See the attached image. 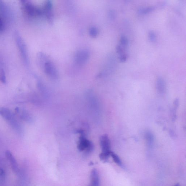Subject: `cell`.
<instances>
[{
    "mask_svg": "<svg viewBox=\"0 0 186 186\" xmlns=\"http://www.w3.org/2000/svg\"><path fill=\"white\" fill-rule=\"evenodd\" d=\"M77 132L80 134L78 145L79 151L81 152L85 151L87 154L90 153L94 149V144L91 141L87 139L83 130H79Z\"/></svg>",
    "mask_w": 186,
    "mask_h": 186,
    "instance_id": "6da1fadb",
    "label": "cell"
},
{
    "mask_svg": "<svg viewBox=\"0 0 186 186\" xmlns=\"http://www.w3.org/2000/svg\"><path fill=\"white\" fill-rule=\"evenodd\" d=\"M21 7L24 12L27 15L30 17L39 16L41 14V10L31 2L27 1H21Z\"/></svg>",
    "mask_w": 186,
    "mask_h": 186,
    "instance_id": "7a4b0ae2",
    "label": "cell"
},
{
    "mask_svg": "<svg viewBox=\"0 0 186 186\" xmlns=\"http://www.w3.org/2000/svg\"><path fill=\"white\" fill-rule=\"evenodd\" d=\"M16 41L23 60L25 63L28 62V55L26 45L22 38L17 32L15 34Z\"/></svg>",
    "mask_w": 186,
    "mask_h": 186,
    "instance_id": "3957f363",
    "label": "cell"
},
{
    "mask_svg": "<svg viewBox=\"0 0 186 186\" xmlns=\"http://www.w3.org/2000/svg\"><path fill=\"white\" fill-rule=\"evenodd\" d=\"M45 72L47 76L53 79H56L58 77V71L53 63L49 61H46L43 65Z\"/></svg>",
    "mask_w": 186,
    "mask_h": 186,
    "instance_id": "277c9868",
    "label": "cell"
},
{
    "mask_svg": "<svg viewBox=\"0 0 186 186\" xmlns=\"http://www.w3.org/2000/svg\"><path fill=\"white\" fill-rule=\"evenodd\" d=\"M100 144L102 149V153L110 156V142L109 138L107 135H104L100 138Z\"/></svg>",
    "mask_w": 186,
    "mask_h": 186,
    "instance_id": "5b68a950",
    "label": "cell"
},
{
    "mask_svg": "<svg viewBox=\"0 0 186 186\" xmlns=\"http://www.w3.org/2000/svg\"><path fill=\"white\" fill-rule=\"evenodd\" d=\"M89 55L88 51L87 50H82L78 51L75 57L77 64L80 65L84 64L88 60Z\"/></svg>",
    "mask_w": 186,
    "mask_h": 186,
    "instance_id": "8992f818",
    "label": "cell"
},
{
    "mask_svg": "<svg viewBox=\"0 0 186 186\" xmlns=\"http://www.w3.org/2000/svg\"><path fill=\"white\" fill-rule=\"evenodd\" d=\"M5 155L8 160L10 162L12 169L13 171L15 173H17L19 171L18 165L16 160L14 157L11 152L10 151H7L6 152Z\"/></svg>",
    "mask_w": 186,
    "mask_h": 186,
    "instance_id": "52a82bcc",
    "label": "cell"
},
{
    "mask_svg": "<svg viewBox=\"0 0 186 186\" xmlns=\"http://www.w3.org/2000/svg\"><path fill=\"white\" fill-rule=\"evenodd\" d=\"M0 115L9 122L14 118L10 110L2 107H0Z\"/></svg>",
    "mask_w": 186,
    "mask_h": 186,
    "instance_id": "ba28073f",
    "label": "cell"
},
{
    "mask_svg": "<svg viewBox=\"0 0 186 186\" xmlns=\"http://www.w3.org/2000/svg\"><path fill=\"white\" fill-rule=\"evenodd\" d=\"M90 186H99L100 185V179L97 171L96 169L92 170L91 175Z\"/></svg>",
    "mask_w": 186,
    "mask_h": 186,
    "instance_id": "9c48e42d",
    "label": "cell"
},
{
    "mask_svg": "<svg viewBox=\"0 0 186 186\" xmlns=\"http://www.w3.org/2000/svg\"><path fill=\"white\" fill-rule=\"evenodd\" d=\"M156 87L157 90L160 94H163L165 90V81L161 78L157 79L156 81Z\"/></svg>",
    "mask_w": 186,
    "mask_h": 186,
    "instance_id": "30bf717a",
    "label": "cell"
},
{
    "mask_svg": "<svg viewBox=\"0 0 186 186\" xmlns=\"http://www.w3.org/2000/svg\"><path fill=\"white\" fill-rule=\"evenodd\" d=\"M45 11L47 17L49 21L52 19V4L50 1H47L45 6Z\"/></svg>",
    "mask_w": 186,
    "mask_h": 186,
    "instance_id": "8fae6325",
    "label": "cell"
},
{
    "mask_svg": "<svg viewBox=\"0 0 186 186\" xmlns=\"http://www.w3.org/2000/svg\"><path fill=\"white\" fill-rule=\"evenodd\" d=\"M15 111L23 120L27 121H29V120H30V116L26 111L21 110L18 108H17L15 109Z\"/></svg>",
    "mask_w": 186,
    "mask_h": 186,
    "instance_id": "7c38bea8",
    "label": "cell"
},
{
    "mask_svg": "<svg viewBox=\"0 0 186 186\" xmlns=\"http://www.w3.org/2000/svg\"><path fill=\"white\" fill-rule=\"evenodd\" d=\"M145 138L146 143L149 146H152L153 145L154 141L153 134L151 132L147 131L145 134Z\"/></svg>",
    "mask_w": 186,
    "mask_h": 186,
    "instance_id": "4fadbf2b",
    "label": "cell"
},
{
    "mask_svg": "<svg viewBox=\"0 0 186 186\" xmlns=\"http://www.w3.org/2000/svg\"><path fill=\"white\" fill-rule=\"evenodd\" d=\"M9 122L11 126L16 131H17L18 133H21V126L19 122H17V120H16L15 118L14 119V118Z\"/></svg>",
    "mask_w": 186,
    "mask_h": 186,
    "instance_id": "5bb4252c",
    "label": "cell"
},
{
    "mask_svg": "<svg viewBox=\"0 0 186 186\" xmlns=\"http://www.w3.org/2000/svg\"><path fill=\"white\" fill-rule=\"evenodd\" d=\"M155 9V7H142L138 9V13L139 14H146L153 11Z\"/></svg>",
    "mask_w": 186,
    "mask_h": 186,
    "instance_id": "9a60e30c",
    "label": "cell"
},
{
    "mask_svg": "<svg viewBox=\"0 0 186 186\" xmlns=\"http://www.w3.org/2000/svg\"><path fill=\"white\" fill-rule=\"evenodd\" d=\"M120 43L121 46L123 48H126L128 45V40L125 36L122 35L120 37Z\"/></svg>",
    "mask_w": 186,
    "mask_h": 186,
    "instance_id": "2e32d148",
    "label": "cell"
},
{
    "mask_svg": "<svg viewBox=\"0 0 186 186\" xmlns=\"http://www.w3.org/2000/svg\"><path fill=\"white\" fill-rule=\"evenodd\" d=\"M110 156H111L114 161L115 162L116 164H117L118 165H122L121 161L119 157H118L116 154L111 152L110 153Z\"/></svg>",
    "mask_w": 186,
    "mask_h": 186,
    "instance_id": "e0dca14e",
    "label": "cell"
},
{
    "mask_svg": "<svg viewBox=\"0 0 186 186\" xmlns=\"http://www.w3.org/2000/svg\"><path fill=\"white\" fill-rule=\"evenodd\" d=\"M149 41L152 43H155L157 39L156 33L153 31H150L148 34Z\"/></svg>",
    "mask_w": 186,
    "mask_h": 186,
    "instance_id": "ac0fdd59",
    "label": "cell"
},
{
    "mask_svg": "<svg viewBox=\"0 0 186 186\" xmlns=\"http://www.w3.org/2000/svg\"><path fill=\"white\" fill-rule=\"evenodd\" d=\"M89 33L91 36V37H96L97 36L98 33V29L96 27H91L89 30Z\"/></svg>",
    "mask_w": 186,
    "mask_h": 186,
    "instance_id": "d6986e66",
    "label": "cell"
},
{
    "mask_svg": "<svg viewBox=\"0 0 186 186\" xmlns=\"http://www.w3.org/2000/svg\"><path fill=\"white\" fill-rule=\"evenodd\" d=\"M0 79H1V82L3 84H6V83L5 73L3 69H2L1 72H0Z\"/></svg>",
    "mask_w": 186,
    "mask_h": 186,
    "instance_id": "ffe728a7",
    "label": "cell"
},
{
    "mask_svg": "<svg viewBox=\"0 0 186 186\" xmlns=\"http://www.w3.org/2000/svg\"><path fill=\"white\" fill-rule=\"evenodd\" d=\"M110 156L102 153H101L99 155L100 160L104 163H106V162H108Z\"/></svg>",
    "mask_w": 186,
    "mask_h": 186,
    "instance_id": "44dd1931",
    "label": "cell"
},
{
    "mask_svg": "<svg viewBox=\"0 0 186 186\" xmlns=\"http://www.w3.org/2000/svg\"><path fill=\"white\" fill-rule=\"evenodd\" d=\"M116 52L119 55L124 54L123 48L120 45H117L116 47Z\"/></svg>",
    "mask_w": 186,
    "mask_h": 186,
    "instance_id": "7402d4cb",
    "label": "cell"
},
{
    "mask_svg": "<svg viewBox=\"0 0 186 186\" xmlns=\"http://www.w3.org/2000/svg\"><path fill=\"white\" fill-rule=\"evenodd\" d=\"M119 59L121 62L122 63L126 62L127 60V56L125 54L121 55L119 56Z\"/></svg>",
    "mask_w": 186,
    "mask_h": 186,
    "instance_id": "603a6c76",
    "label": "cell"
},
{
    "mask_svg": "<svg viewBox=\"0 0 186 186\" xmlns=\"http://www.w3.org/2000/svg\"><path fill=\"white\" fill-rule=\"evenodd\" d=\"M4 29V25L2 19L0 16V32L2 31Z\"/></svg>",
    "mask_w": 186,
    "mask_h": 186,
    "instance_id": "cb8c5ba5",
    "label": "cell"
},
{
    "mask_svg": "<svg viewBox=\"0 0 186 186\" xmlns=\"http://www.w3.org/2000/svg\"><path fill=\"white\" fill-rule=\"evenodd\" d=\"M173 186H180V185L179 183H177L175 185H174Z\"/></svg>",
    "mask_w": 186,
    "mask_h": 186,
    "instance_id": "d4e9b609",
    "label": "cell"
}]
</instances>
